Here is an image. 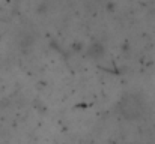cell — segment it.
<instances>
[{"mask_svg":"<svg viewBox=\"0 0 155 144\" xmlns=\"http://www.w3.org/2000/svg\"><path fill=\"white\" fill-rule=\"evenodd\" d=\"M103 53H104V48L101 47L100 44L92 45V47H91V50H89V54H91V56H94V57H100Z\"/></svg>","mask_w":155,"mask_h":144,"instance_id":"cell-1","label":"cell"}]
</instances>
